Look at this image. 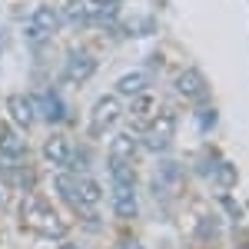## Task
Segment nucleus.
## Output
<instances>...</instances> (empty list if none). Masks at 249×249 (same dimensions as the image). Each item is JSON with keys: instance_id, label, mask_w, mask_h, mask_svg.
Masks as SVG:
<instances>
[{"instance_id": "f257e3e1", "label": "nucleus", "mask_w": 249, "mask_h": 249, "mask_svg": "<svg viewBox=\"0 0 249 249\" xmlns=\"http://www.w3.org/2000/svg\"><path fill=\"white\" fill-rule=\"evenodd\" d=\"M20 219H23L27 230L40 232V236H47V239H60V236L67 232L60 213L53 210L43 196H27V199L20 203Z\"/></svg>"}, {"instance_id": "f03ea898", "label": "nucleus", "mask_w": 249, "mask_h": 249, "mask_svg": "<svg viewBox=\"0 0 249 249\" xmlns=\"http://www.w3.org/2000/svg\"><path fill=\"white\" fill-rule=\"evenodd\" d=\"M173 133H176V116H173V113L156 116V120L146 123L143 146H146V150H153V153H160V150H166V146L173 143Z\"/></svg>"}, {"instance_id": "7ed1b4c3", "label": "nucleus", "mask_w": 249, "mask_h": 249, "mask_svg": "<svg viewBox=\"0 0 249 249\" xmlns=\"http://www.w3.org/2000/svg\"><path fill=\"white\" fill-rule=\"evenodd\" d=\"M57 27H60V17H57V10H53V7H40V10H34L30 20H27V34H30L34 40L53 37V34H57Z\"/></svg>"}, {"instance_id": "20e7f679", "label": "nucleus", "mask_w": 249, "mask_h": 249, "mask_svg": "<svg viewBox=\"0 0 249 249\" xmlns=\"http://www.w3.org/2000/svg\"><path fill=\"white\" fill-rule=\"evenodd\" d=\"M73 156H77L73 153V143L63 133L47 136V143H43V160H47V163H53V166H70Z\"/></svg>"}, {"instance_id": "39448f33", "label": "nucleus", "mask_w": 249, "mask_h": 249, "mask_svg": "<svg viewBox=\"0 0 249 249\" xmlns=\"http://www.w3.org/2000/svg\"><path fill=\"white\" fill-rule=\"evenodd\" d=\"M116 120H120V96H100L93 103V110H90V123H93V130H107V126H113Z\"/></svg>"}, {"instance_id": "423d86ee", "label": "nucleus", "mask_w": 249, "mask_h": 249, "mask_svg": "<svg viewBox=\"0 0 249 249\" xmlns=\"http://www.w3.org/2000/svg\"><path fill=\"white\" fill-rule=\"evenodd\" d=\"M173 90L179 96H186V100H203L206 96V83L199 77V70H179L173 77Z\"/></svg>"}, {"instance_id": "0eeeda50", "label": "nucleus", "mask_w": 249, "mask_h": 249, "mask_svg": "<svg viewBox=\"0 0 249 249\" xmlns=\"http://www.w3.org/2000/svg\"><path fill=\"white\" fill-rule=\"evenodd\" d=\"M7 113H10V120L17 123V126H34V116H37V110H34V100L27 93H14L10 100H7Z\"/></svg>"}, {"instance_id": "6e6552de", "label": "nucleus", "mask_w": 249, "mask_h": 249, "mask_svg": "<svg viewBox=\"0 0 249 249\" xmlns=\"http://www.w3.org/2000/svg\"><path fill=\"white\" fill-rule=\"evenodd\" d=\"M73 193H77V203H80V210H83V213L90 210V206L96 210V203L103 199L100 183H96V179H90V176H73Z\"/></svg>"}, {"instance_id": "1a4fd4ad", "label": "nucleus", "mask_w": 249, "mask_h": 249, "mask_svg": "<svg viewBox=\"0 0 249 249\" xmlns=\"http://www.w3.org/2000/svg\"><path fill=\"white\" fill-rule=\"evenodd\" d=\"M150 87V73L146 70H130L123 77H116V93L120 96H140Z\"/></svg>"}, {"instance_id": "9d476101", "label": "nucleus", "mask_w": 249, "mask_h": 249, "mask_svg": "<svg viewBox=\"0 0 249 249\" xmlns=\"http://www.w3.org/2000/svg\"><path fill=\"white\" fill-rule=\"evenodd\" d=\"M113 206H116V216H123V219L136 216V190H133V183H116Z\"/></svg>"}, {"instance_id": "9b49d317", "label": "nucleus", "mask_w": 249, "mask_h": 249, "mask_svg": "<svg viewBox=\"0 0 249 249\" xmlns=\"http://www.w3.org/2000/svg\"><path fill=\"white\" fill-rule=\"evenodd\" d=\"M23 156H27V146H23V140L14 136L10 130L0 136V160L10 166V163H23Z\"/></svg>"}, {"instance_id": "f8f14e48", "label": "nucleus", "mask_w": 249, "mask_h": 249, "mask_svg": "<svg viewBox=\"0 0 249 249\" xmlns=\"http://www.w3.org/2000/svg\"><path fill=\"white\" fill-rule=\"evenodd\" d=\"M133 156H136V140L130 133H120L113 140V160H110V163H123V166H130Z\"/></svg>"}, {"instance_id": "ddd939ff", "label": "nucleus", "mask_w": 249, "mask_h": 249, "mask_svg": "<svg viewBox=\"0 0 249 249\" xmlns=\"http://www.w3.org/2000/svg\"><path fill=\"white\" fill-rule=\"evenodd\" d=\"M53 186H57L60 199H67V203H70L77 213H83V210H80V203H77V193H73V176H67V173H63V176H57V179H53Z\"/></svg>"}, {"instance_id": "4468645a", "label": "nucleus", "mask_w": 249, "mask_h": 249, "mask_svg": "<svg viewBox=\"0 0 249 249\" xmlns=\"http://www.w3.org/2000/svg\"><path fill=\"white\" fill-rule=\"evenodd\" d=\"M156 110V96H150V93H140L133 100V113L136 116H150Z\"/></svg>"}, {"instance_id": "2eb2a0df", "label": "nucleus", "mask_w": 249, "mask_h": 249, "mask_svg": "<svg viewBox=\"0 0 249 249\" xmlns=\"http://www.w3.org/2000/svg\"><path fill=\"white\" fill-rule=\"evenodd\" d=\"M7 183H10V186H14V183H17V186H27V183H30V170H14V166H7Z\"/></svg>"}, {"instance_id": "dca6fc26", "label": "nucleus", "mask_w": 249, "mask_h": 249, "mask_svg": "<svg viewBox=\"0 0 249 249\" xmlns=\"http://www.w3.org/2000/svg\"><path fill=\"white\" fill-rule=\"evenodd\" d=\"M130 249H143V246H130Z\"/></svg>"}]
</instances>
